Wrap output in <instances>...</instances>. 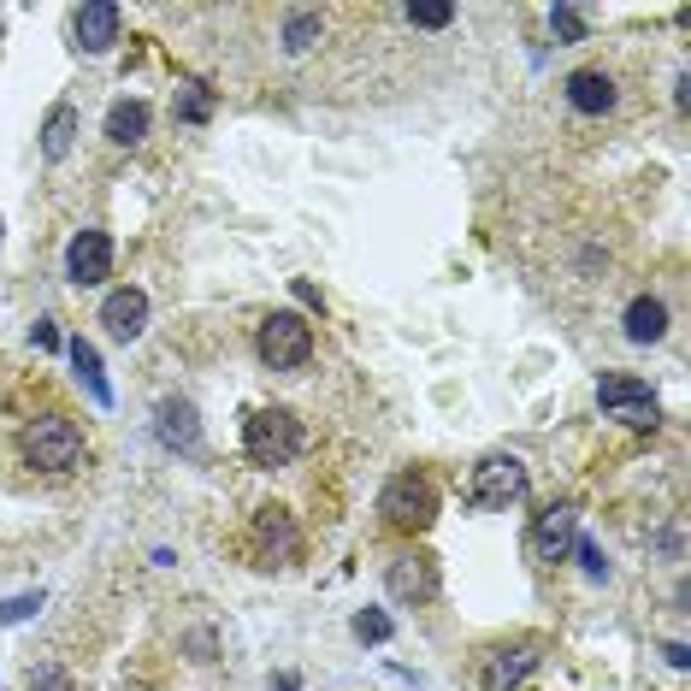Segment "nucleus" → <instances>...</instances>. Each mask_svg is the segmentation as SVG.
Listing matches in <instances>:
<instances>
[{"label": "nucleus", "mask_w": 691, "mask_h": 691, "mask_svg": "<svg viewBox=\"0 0 691 691\" xmlns=\"http://www.w3.org/2000/svg\"><path fill=\"white\" fill-rule=\"evenodd\" d=\"M243 455L255 467H290L302 455V420L290 414V408H260V414H248L243 425Z\"/></svg>", "instance_id": "nucleus-1"}, {"label": "nucleus", "mask_w": 691, "mask_h": 691, "mask_svg": "<svg viewBox=\"0 0 691 691\" xmlns=\"http://www.w3.org/2000/svg\"><path fill=\"white\" fill-rule=\"evenodd\" d=\"M24 461L36 467V473H71V467L83 461V432L78 420L66 414H42L24 425Z\"/></svg>", "instance_id": "nucleus-2"}, {"label": "nucleus", "mask_w": 691, "mask_h": 691, "mask_svg": "<svg viewBox=\"0 0 691 691\" xmlns=\"http://www.w3.org/2000/svg\"><path fill=\"white\" fill-rule=\"evenodd\" d=\"M260 361L272 366V373H296V366L314 361V326H307L302 314H267L260 319V337H255Z\"/></svg>", "instance_id": "nucleus-3"}, {"label": "nucleus", "mask_w": 691, "mask_h": 691, "mask_svg": "<svg viewBox=\"0 0 691 691\" xmlns=\"http://www.w3.org/2000/svg\"><path fill=\"white\" fill-rule=\"evenodd\" d=\"M378 514L402 532H425L437 520V484L425 473H396L385 491H378Z\"/></svg>", "instance_id": "nucleus-4"}, {"label": "nucleus", "mask_w": 691, "mask_h": 691, "mask_svg": "<svg viewBox=\"0 0 691 691\" xmlns=\"http://www.w3.org/2000/svg\"><path fill=\"white\" fill-rule=\"evenodd\" d=\"M526 496V467H520V455H484V461L467 473V503L473 508H508V503H520Z\"/></svg>", "instance_id": "nucleus-5"}, {"label": "nucleus", "mask_w": 691, "mask_h": 691, "mask_svg": "<svg viewBox=\"0 0 691 691\" xmlns=\"http://www.w3.org/2000/svg\"><path fill=\"white\" fill-rule=\"evenodd\" d=\"M248 550H255V567H290L302 555V532L290 508H260L255 526H248Z\"/></svg>", "instance_id": "nucleus-6"}, {"label": "nucleus", "mask_w": 691, "mask_h": 691, "mask_svg": "<svg viewBox=\"0 0 691 691\" xmlns=\"http://www.w3.org/2000/svg\"><path fill=\"white\" fill-rule=\"evenodd\" d=\"M437 562L432 555H420V550H408V555H396V562L385 567V592L396 602H408V609H420V602H432L437 597Z\"/></svg>", "instance_id": "nucleus-7"}, {"label": "nucleus", "mask_w": 691, "mask_h": 691, "mask_svg": "<svg viewBox=\"0 0 691 691\" xmlns=\"http://www.w3.org/2000/svg\"><path fill=\"white\" fill-rule=\"evenodd\" d=\"M573 538H579V508L573 503H550L532 520V538H526V550L538 555V562H562L573 550Z\"/></svg>", "instance_id": "nucleus-8"}, {"label": "nucleus", "mask_w": 691, "mask_h": 691, "mask_svg": "<svg viewBox=\"0 0 691 691\" xmlns=\"http://www.w3.org/2000/svg\"><path fill=\"white\" fill-rule=\"evenodd\" d=\"M107 272H113V237L107 231H78L66 248V278L83 290V284H101Z\"/></svg>", "instance_id": "nucleus-9"}, {"label": "nucleus", "mask_w": 691, "mask_h": 691, "mask_svg": "<svg viewBox=\"0 0 691 691\" xmlns=\"http://www.w3.org/2000/svg\"><path fill=\"white\" fill-rule=\"evenodd\" d=\"M101 326H107L113 343H137L142 331H149V296L142 290H107V302H101Z\"/></svg>", "instance_id": "nucleus-10"}, {"label": "nucleus", "mask_w": 691, "mask_h": 691, "mask_svg": "<svg viewBox=\"0 0 691 691\" xmlns=\"http://www.w3.org/2000/svg\"><path fill=\"white\" fill-rule=\"evenodd\" d=\"M154 432L166 449L178 455H196L201 449V420H196V402H184V396H166V402L154 408Z\"/></svg>", "instance_id": "nucleus-11"}, {"label": "nucleus", "mask_w": 691, "mask_h": 691, "mask_svg": "<svg viewBox=\"0 0 691 691\" xmlns=\"http://www.w3.org/2000/svg\"><path fill=\"white\" fill-rule=\"evenodd\" d=\"M119 7H78L71 12V36H78L83 54H107L113 42H119Z\"/></svg>", "instance_id": "nucleus-12"}, {"label": "nucleus", "mask_w": 691, "mask_h": 691, "mask_svg": "<svg viewBox=\"0 0 691 691\" xmlns=\"http://www.w3.org/2000/svg\"><path fill=\"white\" fill-rule=\"evenodd\" d=\"M562 90H567V107L585 113V119H602V113H614V78H609V71H573Z\"/></svg>", "instance_id": "nucleus-13"}, {"label": "nucleus", "mask_w": 691, "mask_h": 691, "mask_svg": "<svg viewBox=\"0 0 691 691\" xmlns=\"http://www.w3.org/2000/svg\"><path fill=\"white\" fill-rule=\"evenodd\" d=\"M621 326H626V343H661V337H668V302L661 296H632Z\"/></svg>", "instance_id": "nucleus-14"}, {"label": "nucleus", "mask_w": 691, "mask_h": 691, "mask_svg": "<svg viewBox=\"0 0 691 691\" xmlns=\"http://www.w3.org/2000/svg\"><path fill=\"white\" fill-rule=\"evenodd\" d=\"M149 137V101H113L107 107V142L113 149H137Z\"/></svg>", "instance_id": "nucleus-15"}, {"label": "nucleus", "mask_w": 691, "mask_h": 691, "mask_svg": "<svg viewBox=\"0 0 691 691\" xmlns=\"http://www.w3.org/2000/svg\"><path fill=\"white\" fill-rule=\"evenodd\" d=\"M597 402H602V408H632V414H644V408H656V396H651V385H644V378L609 373V378L597 385Z\"/></svg>", "instance_id": "nucleus-16"}, {"label": "nucleus", "mask_w": 691, "mask_h": 691, "mask_svg": "<svg viewBox=\"0 0 691 691\" xmlns=\"http://www.w3.org/2000/svg\"><path fill=\"white\" fill-rule=\"evenodd\" d=\"M532 668H538V651H526V644H520V651H496L491 668H484V686H491V691H508V686H520Z\"/></svg>", "instance_id": "nucleus-17"}, {"label": "nucleus", "mask_w": 691, "mask_h": 691, "mask_svg": "<svg viewBox=\"0 0 691 691\" xmlns=\"http://www.w3.org/2000/svg\"><path fill=\"white\" fill-rule=\"evenodd\" d=\"M71 142H78V107H66V101H60V107L48 113V125H42V154H48V160H66Z\"/></svg>", "instance_id": "nucleus-18"}, {"label": "nucleus", "mask_w": 691, "mask_h": 691, "mask_svg": "<svg viewBox=\"0 0 691 691\" xmlns=\"http://www.w3.org/2000/svg\"><path fill=\"white\" fill-rule=\"evenodd\" d=\"M71 366H78L83 390H90L101 408H107V402H113V385H107V373H101V355H95V343H83V337H78V343H71Z\"/></svg>", "instance_id": "nucleus-19"}, {"label": "nucleus", "mask_w": 691, "mask_h": 691, "mask_svg": "<svg viewBox=\"0 0 691 691\" xmlns=\"http://www.w3.org/2000/svg\"><path fill=\"white\" fill-rule=\"evenodd\" d=\"M319 36H326V19H319V12H290L284 19V48L290 54H307Z\"/></svg>", "instance_id": "nucleus-20"}, {"label": "nucleus", "mask_w": 691, "mask_h": 691, "mask_svg": "<svg viewBox=\"0 0 691 691\" xmlns=\"http://www.w3.org/2000/svg\"><path fill=\"white\" fill-rule=\"evenodd\" d=\"M550 36L562 42V48H573V42L592 36V19H585L579 7H550Z\"/></svg>", "instance_id": "nucleus-21"}, {"label": "nucleus", "mask_w": 691, "mask_h": 691, "mask_svg": "<svg viewBox=\"0 0 691 691\" xmlns=\"http://www.w3.org/2000/svg\"><path fill=\"white\" fill-rule=\"evenodd\" d=\"M402 19L420 24V31H449L455 7H449V0H414V7H402Z\"/></svg>", "instance_id": "nucleus-22"}, {"label": "nucleus", "mask_w": 691, "mask_h": 691, "mask_svg": "<svg viewBox=\"0 0 691 691\" xmlns=\"http://www.w3.org/2000/svg\"><path fill=\"white\" fill-rule=\"evenodd\" d=\"M355 639H361V644H385V639H390V614H385V609H361V614H355Z\"/></svg>", "instance_id": "nucleus-23"}, {"label": "nucleus", "mask_w": 691, "mask_h": 691, "mask_svg": "<svg viewBox=\"0 0 691 691\" xmlns=\"http://www.w3.org/2000/svg\"><path fill=\"white\" fill-rule=\"evenodd\" d=\"M172 113H178L184 125H201V119H208V113H213V95H208V90H201V83H196V90H184V101H178V107H172Z\"/></svg>", "instance_id": "nucleus-24"}, {"label": "nucleus", "mask_w": 691, "mask_h": 691, "mask_svg": "<svg viewBox=\"0 0 691 691\" xmlns=\"http://www.w3.org/2000/svg\"><path fill=\"white\" fill-rule=\"evenodd\" d=\"M573 555H579L585 579H609V555H602V550H597L592 538H573Z\"/></svg>", "instance_id": "nucleus-25"}, {"label": "nucleus", "mask_w": 691, "mask_h": 691, "mask_svg": "<svg viewBox=\"0 0 691 691\" xmlns=\"http://www.w3.org/2000/svg\"><path fill=\"white\" fill-rule=\"evenodd\" d=\"M42 609V592H24V597H7L0 602V626H19V621H31V614Z\"/></svg>", "instance_id": "nucleus-26"}, {"label": "nucleus", "mask_w": 691, "mask_h": 691, "mask_svg": "<svg viewBox=\"0 0 691 691\" xmlns=\"http://www.w3.org/2000/svg\"><path fill=\"white\" fill-rule=\"evenodd\" d=\"M31 691H78V686H71L60 661H42V668H31Z\"/></svg>", "instance_id": "nucleus-27"}, {"label": "nucleus", "mask_w": 691, "mask_h": 691, "mask_svg": "<svg viewBox=\"0 0 691 691\" xmlns=\"http://www.w3.org/2000/svg\"><path fill=\"white\" fill-rule=\"evenodd\" d=\"M31 343H36V349H60V331H54V319H36V326H31Z\"/></svg>", "instance_id": "nucleus-28"}, {"label": "nucleus", "mask_w": 691, "mask_h": 691, "mask_svg": "<svg viewBox=\"0 0 691 691\" xmlns=\"http://www.w3.org/2000/svg\"><path fill=\"white\" fill-rule=\"evenodd\" d=\"M661 656H668V668H686V661H691V651H686L680 639H674V644H661Z\"/></svg>", "instance_id": "nucleus-29"}, {"label": "nucleus", "mask_w": 691, "mask_h": 691, "mask_svg": "<svg viewBox=\"0 0 691 691\" xmlns=\"http://www.w3.org/2000/svg\"><path fill=\"white\" fill-rule=\"evenodd\" d=\"M278 691H296V674H284V680H278Z\"/></svg>", "instance_id": "nucleus-30"}, {"label": "nucleus", "mask_w": 691, "mask_h": 691, "mask_svg": "<svg viewBox=\"0 0 691 691\" xmlns=\"http://www.w3.org/2000/svg\"><path fill=\"white\" fill-rule=\"evenodd\" d=\"M0 231H7V225H0Z\"/></svg>", "instance_id": "nucleus-31"}]
</instances>
